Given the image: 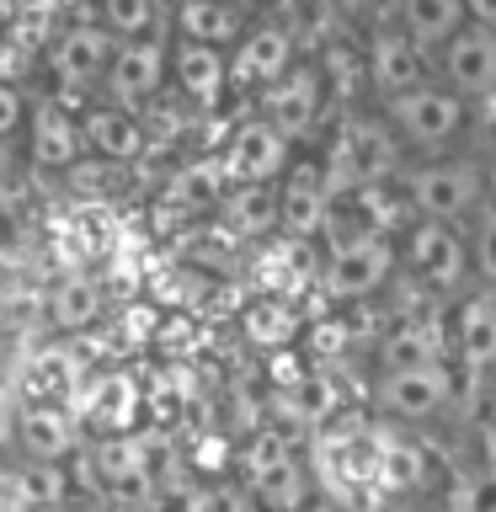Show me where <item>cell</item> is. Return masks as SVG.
Returning <instances> with one entry per match:
<instances>
[{"instance_id": "obj_1", "label": "cell", "mask_w": 496, "mask_h": 512, "mask_svg": "<svg viewBox=\"0 0 496 512\" xmlns=\"http://www.w3.org/2000/svg\"><path fill=\"white\" fill-rule=\"evenodd\" d=\"M112 48H118V38L102 22H91V16H75V22H59L48 32V43L38 48V64L54 80V102L64 107L91 102V91H102Z\"/></svg>"}, {"instance_id": "obj_2", "label": "cell", "mask_w": 496, "mask_h": 512, "mask_svg": "<svg viewBox=\"0 0 496 512\" xmlns=\"http://www.w3.org/2000/svg\"><path fill=\"white\" fill-rule=\"evenodd\" d=\"M379 118L395 134V144L422 150V155H438V150H448V144L464 134L470 112H464V96H454L443 80H422V86L379 102Z\"/></svg>"}, {"instance_id": "obj_3", "label": "cell", "mask_w": 496, "mask_h": 512, "mask_svg": "<svg viewBox=\"0 0 496 512\" xmlns=\"http://www.w3.org/2000/svg\"><path fill=\"white\" fill-rule=\"evenodd\" d=\"M406 198L422 219L459 224L486 203V166H475V160H464V155L422 160V166L406 176Z\"/></svg>"}, {"instance_id": "obj_4", "label": "cell", "mask_w": 496, "mask_h": 512, "mask_svg": "<svg viewBox=\"0 0 496 512\" xmlns=\"http://www.w3.org/2000/svg\"><path fill=\"white\" fill-rule=\"evenodd\" d=\"M390 272H395L390 235H379V230H352V235H336V240H331L326 267H320V288H326V299L352 304V299L379 294Z\"/></svg>"}, {"instance_id": "obj_5", "label": "cell", "mask_w": 496, "mask_h": 512, "mask_svg": "<svg viewBox=\"0 0 496 512\" xmlns=\"http://www.w3.org/2000/svg\"><path fill=\"white\" fill-rule=\"evenodd\" d=\"M326 102H331V91H326L320 64L315 59H294L267 91H256V118H267L288 144H294V139H304V134L320 128Z\"/></svg>"}, {"instance_id": "obj_6", "label": "cell", "mask_w": 496, "mask_h": 512, "mask_svg": "<svg viewBox=\"0 0 496 512\" xmlns=\"http://www.w3.org/2000/svg\"><path fill=\"white\" fill-rule=\"evenodd\" d=\"M70 411L86 438H118V432H139L144 416V384L128 368H96L91 379H80L70 395Z\"/></svg>"}, {"instance_id": "obj_7", "label": "cell", "mask_w": 496, "mask_h": 512, "mask_svg": "<svg viewBox=\"0 0 496 512\" xmlns=\"http://www.w3.org/2000/svg\"><path fill=\"white\" fill-rule=\"evenodd\" d=\"M166 86H171V38H134V43L112 48L102 91L96 96L144 112L155 96H166Z\"/></svg>"}, {"instance_id": "obj_8", "label": "cell", "mask_w": 496, "mask_h": 512, "mask_svg": "<svg viewBox=\"0 0 496 512\" xmlns=\"http://www.w3.org/2000/svg\"><path fill=\"white\" fill-rule=\"evenodd\" d=\"M299 59V32L278 16H251V27L230 48V91H267Z\"/></svg>"}, {"instance_id": "obj_9", "label": "cell", "mask_w": 496, "mask_h": 512, "mask_svg": "<svg viewBox=\"0 0 496 512\" xmlns=\"http://www.w3.org/2000/svg\"><path fill=\"white\" fill-rule=\"evenodd\" d=\"M22 150H27V166L48 171V176H64L70 166H80V160H86V139H80L75 107L54 102V96L32 102L27 128H22Z\"/></svg>"}, {"instance_id": "obj_10", "label": "cell", "mask_w": 496, "mask_h": 512, "mask_svg": "<svg viewBox=\"0 0 496 512\" xmlns=\"http://www.w3.org/2000/svg\"><path fill=\"white\" fill-rule=\"evenodd\" d=\"M438 80L464 102L496 96V27L464 22L454 38L438 48Z\"/></svg>"}, {"instance_id": "obj_11", "label": "cell", "mask_w": 496, "mask_h": 512, "mask_svg": "<svg viewBox=\"0 0 496 512\" xmlns=\"http://www.w3.org/2000/svg\"><path fill=\"white\" fill-rule=\"evenodd\" d=\"M454 395V368L427 363V368H384L374 379V406L395 422H427L438 416Z\"/></svg>"}, {"instance_id": "obj_12", "label": "cell", "mask_w": 496, "mask_h": 512, "mask_svg": "<svg viewBox=\"0 0 496 512\" xmlns=\"http://www.w3.org/2000/svg\"><path fill=\"white\" fill-rule=\"evenodd\" d=\"M288 160H294V144L267 118H246L230 134V144H224L219 166H224V182L230 187H267L288 171Z\"/></svg>"}, {"instance_id": "obj_13", "label": "cell", "mask_w": 496, "mask_h": 512, "mask_svg": "<svg viewBox=\"0 0 496 512\" xmlns=\"http://www.w3.org/2000/svg\"><path fill=\"white\" fill-rule=\"evenodd\" d=\"M80 118V139H86V155L107 160V166H134V160L150 150V128H144V112L118 107L107 96L75 107Z\"/></svg>"}, {"instance_id": "obj_14", "label": "cell", "mask_w": 496, "mask_h": 512, "mask_svg": "<svg viewBox=\"0 0 496 512\" xmlns=\"http://www.w3.org/2000/svg\"><path fill=\"white\" fill-rule=\"evenodd\" d=\"M406 267L427 288H459L470 278V246L454 224L443 219H416L406 230Z\"/></svg>"}, {"instance_id": "obj_15", "label": "cell", "mask_w": 496, "mask_h": 512, "mask_svg": "<svg viewBox=\"0 0 496 512\" xmlns=\"http://www.w3.org/2000/svg\"><path fill=\"white\" fill-rule=\"evenodd\" d=\"M171 91L182 96L192 112H219L230 102V54L208 43H171Z\"/></svg>"}, {"instance_id": "obj_16", "label": "cell", "mask_w": 496, "mask_h": 512, "mask_svg": "<svg viewBox=\"0 0 496 512\" xmlns=\"http://www.w3.org/2000/svg\"><path fill=\"white\" fill-rule=\"evenodd\" d=\"M363 70H368V86H374L379 102H390V96H400V91H411V86L427 80V54L395 22H379L374 32H368Z\"/></svg>"}, {"instance_id": "obj_17", "label": "cell", "mask_w": 496, "mask_h": 512, "mask_svg": "<svg viewBox=\"0 0 496 512\" xmlns=\"http://www.w3.org/2000/svg\"><path fill=\"white\" fill-rule=\"evenodd\" d=\"M16 448L43 464H70L86 448V432H80L75 411L64 400H32V406L16 411Z\"/></svg>"}, {"instance_id": "obj_18", "label": "cell", "mask_w": 496, "mask_h": 512, "mask_svg": "<svg viewBox=\"0 0 496 512\" xmlns=\"http://www.w3.org/2000/svg\"><path fill=\"white\" fill-rule=\"evenodd\" d=\"M331 182H326V166L320 160H288V171L278 176V224L288 235H315L326 230L331 219Z\"/></svg>"}, {"instance_id": "obj_19", "label": "cell", "mask_w": 496, "mask_h": 512, "mask_svg": "<svg viewBox=\"0 0 496 512\" xmlns=\"http://www.w3.org/2000/svg\"><path fill=\"white\" fill-rule=\"evenodd\" d=\"M246 27H251V11L230 6V0H171V38L208 43L230 54Z\"/></svg>"}, {"instance_id": "obj_20", "label": "cell", "mask_w": 496, "mask_h": 512, "mask_svg": "<svg viewBox=\"0 0 496 512\" xmlns=\"http://www.w3.org/2000/svg\"><path fill=\"white\" fill-rule=\"evenodd\" d=\"M454 352H459V368H464L470 379L486 374V368H496V283L475 288V294L459 304Z\"/></svg>"}, {"instance_id": "obj_21", "label": "cell", "mask_w": 496, "mask_h": 512, "mask_svg": "<svg viewBox=\"0 0 496 512\" xmlns=\"http://www.w3.org/2000/svg\"><path fill=\"white\" fill-rule=\"evenodd\" d=\"M43 315H48V326H54V331H70V336L102 326V315H107L102 278H91V272H70V278H59L54 288H48V299H43Z\"/></svg>"}, {"instance_id": "obj_22", "label": "cell", "mask_w": 496, "mask_h": 512, "mask_svg": "<svg viewBox=\"0 0 496 512\" xmlns=\"http://www.w3.org/2000/svg\"><path fill=\"white\" fill-rule=\"evenodd\" d=\"M464 22H470L464 0H395V27L406 32L422 54H438Z\"/></svg>"}, {"instance_id": "obj_23", "label": "cell", "mask_w": 496, "mask_h": 512, "mask_svg": "<svg viewBox=\"0 0 496 512\" xmlns=\"http://www.w3.org/2000/svg\"><path fill=\"white\" fill-rule=\"evenodd\" d=\"M96 22L118 43L171 38V0H96Z\"/></svg>"}, {"instance_id": "obj_24", "label": "cell", "mask_w": 496, "mask_h": 512, "mask_svg": "<svg viewBox=\"0 0 496 512\" xmlns=\"http://www.w3.org/2000/svg\"><path fill=\"white\" fill-rule=\"evenodd\" d=\"M80 379H86V368H80V358H75L70 347L32 352V363H27V374H22L32 400H64V406H70V395L80 390Z\"/></svg>"}, {"instance_id": "obj_25", "label": "cell", "mask_w": 496, "mask_h": 512, "mask_svg": "<svg viewBox=\"0 0 496 512\" xmlns=\"http://www.w3.org/2000/svg\"><path fill=\"white\" fill-rule=\"evenodd\" d=\"M219 214L235 235H267L278 224V182L267 187H224Z\"/></svg>"}, {"instance_id": "obj_26", "label": "cell", "mask_w": 496, "mask_h": 512, "mask_svg": "<svg viewBox=\"0 0 496 512\" xmlns=\"http://www.w3.org/2000/svg\"><path fill=\"white\" fill-rule=\"evenodd\" d=\"M224 166L219 160H198V166H182L166 182V208H176V214H203V208H219L224 198Z\"/></svg>"}, {"instance_id": "obj_27", "label": "cell", "mask_w": 496, "mask_h": 512, "mask_svg": "<svg viewBox=\"0 0 496 512\" xmlns=\"http://www.w3.org/2000/svg\"><path fill=\"white\" fill-rule=\"evenodd\" d=\"M427 363H448V342L438 326H400L379 342V374L384 368H427Z\"/></svg>"}, {"instance_id": "obj_28", "label": "cell", "mask_w": 496, "mask_h": 512, "mask_svg": "<svg viewBox=\"0 0 496 512\" xmlns=\"http://www.w3.org/2000/svg\"><path fill=\"white\" fill-rule=\"evenodd\" d=\"M246 491L262 512H304L310 507V470H304L299 454H294V459H283L278 470H267L262 480H251Z\"/></svg>"}, {"instance_id": "obj_29", "label": "cell", "mask_w": 496, "mask_h": 512, "mask_svg": "<svg viewBox=\"0 0 496 512\" xmlns=\"http://www.w3.org/2000/svg\"><path fill=\"white\" fill-rule=\"evenodd\" d=\"M70 486H75V475L64 470V464H43V459H27L22 470L11 475V491H16V502L27 507H48V502H70Z\"/></svg>"}, {"instance_id": "obj_30", "label": "cell", "mask_w": 496, "mask_h": 512, "mask_svg": "<svg viewBox=\"0 0 496 512\" xmlns=\"http://www.w3.org/2000/svg\"><path fill=\"white\" fill-rule=\"evenodd\" d=\"M283 459H294V443H288L283 427H256L246 448H240V470H246V486L251 480H262L267 470H278Z\"/></svg>"}, {"instance_id": "obj_31", "label": "cell", "mask_w": 496, "mask_h": 512, "mask_svg": "<svg viewBox=\"0 0 496 512\" xmlns=\"http://www.w3.org/2000/svg\"><path fill=\"white\" fill-rule=\"evenodd\" d=\"M443 512H496V470L491 464L454 475V486L443 496Z\"/></svg>"}, {"instance_id": "obj_32", "label": "cell", "mask_w": 496, "mask_h": 512, "mask_svg": "<svg viewBox=\"0 0 496 512\" xmlns=\"http://www.w3.org/2000/svg\"><path fill=\"white\" fill-rule=\"evenodd\" d=\"M464 246H470V272H480V283H496V208H486V203L475 208V224L464 235Z\"/></svg>"}, {"instance_id": "obj_33", "label": "cell", "mask_w": 496, "mask_h": 512, "mask_svg": "<svg viewBox=\"0 0 496 512\" xmlns=\"http://www.w3.org/2000/svg\"><path fill=\"white\" fill-rule=\"evenodd\" d=\"M27 91H22V80L16 75H0V150H11L16 139H22V128H27Z\"/></svg>"}, {"instance_id": "obj_34", "label": "cell", "mask_w": 496, "mask_h": 512, "mask_svg": "<svg viewBox=\"0 0 496 512\" xmlns=\"http://www.w3.org/2000/svg\"><path fill=\"white\" fill-rule=\"evenodd\" d=\"M187 512H256V502H251V491L230 486V480H208V486L187 496Z\"/></svg>"}, {"instance_id": "obj_35", "label": "cell", "mask_w": 496, "mask_h": 512, "mask_svg": "<svg viewBox=\"0 0 496 512\" xmlns=\"http://www.w3.org/2000/svg\"><path fill=\"white\" fill-rule=\"evenodd\" d=\"M246 331H251V342L278 347V342H288V336H294V315H288L283 304L262 299V304H256V310L246 315Z\"/></svg>"}, {"instance_id": "obj_36", "label": "cell", "mask_w": 496, "mask_h": 512, "mask_svg": "<svg viewBox=\"0 0 496 512\" xmlns=\"http://www.w3.org/2000/svg\"><path fill=\"white\" fill-rule=\"evenodd\" d=\"M16 400H11V390H0V448H11L16 443Z\"/></svg>"}, {"instance_id": "obj_37", "label": "cell", "mask_w": 496, "mask_h": 512, "mask_svg": "<svg viewBox=\"0 0 496 512\" xmlns=\"http://www.w3.org/2000/svg\"><path fill=\"white\" fill-rule=\"evenodd\" d=\"M464 11H470V22L496 27V0H464Z\"/></svg>"}, {"instance_id": "obj_38", "label": "cell", "mask_w": 496, "mask_h": 512, "mask_svg": "<svg viewBox=\"0 0 496 512\" xmlns=\"http://www.w3.org/2000/svg\"><path fill=\"white\" fill-rule=\"evenodd\" d=\"M331 6L342 11V16H368V11H379L384 0H331Z\"/></svg>"}, {"instance_id": "obj_39", "label": "cell", "mask_w": 496, "mask_h": 512, "mask_svg": "<svg viewBox=\"0 0 496 512\" xmlns=\"http://www.w3.org/2000/svg\"><path fill=\"white\" fill-rule=\"evenodd\" d=\"M16 16H22V6L16 0H0V43L11 38V27H16Z\"/></svg>"}, {"instance_id": "obj_40", "label": "cell", "mask_w": 496, "mask_h": 512, "mask_svg": "<svg viewBox=\"0 0 496 512\" xmlns=\"http://www.w3.org/2000/svg\"><path fill=\"white\" fill-rule=\"evenodd\" d=\"M486 208H496V150L486 160Z\"/></svg>"}, {"instance_id": "obj_41", "label": "cell", "mask_w": 496, "mask_h": 512, "mask_svg": "<svg viewBox=\"0 0 496 512\" xmlns=\"http://www.w3.org/2000/svg\"><path fill=\"white\" fill-rule=\"evenodd\" d=\"M486 464H491V470H496V422L486 427Z\"/></svg>"}, {"instance_id": "obj_42", "label": "cell", "mask_w": 496, "mask_h": 512, "mask_svg": "<svg viewBox=\"0 0 496 512\" xmlns=\"http://www.w3.org/2000/svg\"><path fill=\"white\" fill-rule=\"evenodd\" d=\"M27 512H80L75 502H48V507H27Z\"/></svg>"}]
</instances>
